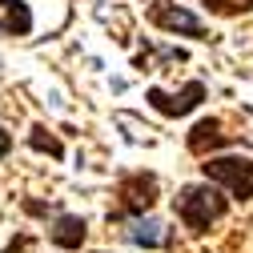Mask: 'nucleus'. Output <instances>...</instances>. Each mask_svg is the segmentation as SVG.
Masks as SVG:
<instances>
[{"mask_svg":"<svg viewBox=\"0 0 253 253\" xmlns=\"http://www.w3.org/2000/svg\"><path fill=\"white\" fill-rule=\"evenodd\" d=\"M173 209H177V217L185 221V229H193V233H205L213 221H221L225 217V209H229V197L217 189V181H201V185H185L181 193H177V201H173Z\"/></svg>","mask_w":253,"mask_h":253,"instance_id":"obj_1","label":"nucleus"},{"mask_svg":"<svg viewBox=\"0 0 253 253\" xmlns=\"http://www.w3.org/2000/svg\"><path fill=\"white\" fill-rule=\"evenodd\" d=\"M201 173L229 189V197L249 201L253 197V157H205Z\"/></svg>","mask_w":253,"mask_h":253,"instance_id":"obj_2","label":"nucleus"},{"mask_svg":"<svg viewBox=\"0 0 253 253\" xmlns=\"http://www.w3.org/2000/svg\"><path fill=\"white\" fill-rule=\"evenodd\" d=\"M117 209L109 213V221H125V217H145L157 205V177L153 173H129L117 185Z\"/></svg>","mask_w":253,"mask_h":253,"instance_id":"obj_3","label":"nucleus"},{"mask_svg":"<svg viewBox=\"0 0 253 253\" xmlns=\"http://www.w3.org/2000/svg\"><path fill=\"white\" fill-rule=\"evenodd\" d=\"M149 20L157 28H165V33H181V37H193V41H209L213 33L181 4H173V0H153L149 4Z\"/></svg>","mask_w":253,"mask_h":253,"instance_id":"obj_4","label":"nucleus"},{"mask_svg":"<svg viewBox=\"0 0 253 253\" xmlns=\"http://www.w3.org/2000/svg\"><path fill=\"white\" fill-rule=\"evenodd\" d=\"M145 101L161 113V117H185V113H193L201 101H205V84L201 81H189L181 92H161V88H149L145 92Z\"/></svg>","mask_w":253,"mask_h":253,"instance_id":"obj_5","label":"nucleus"},{"mask_svg":"<svg viewBox=\"0 0 253 253\" xmlns=\"http://www.w3.org/2000/svg\"><path fill=\"white\" fill-rule=\"evenodd\" d=\"M84 237H88V221L84 217H73V213H60L56 225H52V233H48V241L60 245V249H81Z\"/></svg>","mask_w":253,"mask_h":253,"instance_id":"obj_6","label":"nucleus"},{"mask_svg":"<svg viewBox=\"0 0 253 253\" xmlns=\"http://www.w3.org/2000/svg\"><path fill=\"white\" fill-rule=\"evenodd\" d=\"M225 141H229V137L221 133V121H217V117H209V121H197V125H193V133H189V153L205 157V153L221 149Z\"/></svg>","mask_w":253,"mask_h":253,"instance_id":"obj_7","label":"nucleus"},{"mask_svg":"<svg viewBox=\"0 0 253 253\" xmlns=\"http://www.w3.org/2000/svg\"><path fill=\"white\" fill-rule=\"evenodd\" d=\"M0 8H4V20H0L4 37H28L33 33V12H28L24 0H0Z\"/></svg>","mask_w":253,"mask_h":253,"instance_id":"obj_8","label":"nucleus"},{"mask_svg":"<svg viewBox=\"0 0 253 253\" xmlns=\"http://www.w3.org/2000/svg\"><path fill=\"white\" fill-rule=\"evenodd\" d=\"M157 229H161L157 221H145V217H137L133 225H129V241H133V245H149V249H153V245H161V241H165Z\"/></svg>","mask_w":253,"mask_h":253,"instance_id":"obj_9","label":"nucleus"},{"mask_svg":"<svg viewBox=\"0 0 253 253\" xmlns=\"http://www.w3.org/2000/svg\"><path fill=\"white\" fill-rule=\"evenodd\" d=\"M28 145H33L37 153H48V157H56V161L65 157V145H60V141H56V137L44 129V125H37V129L28 133Z\"/></svg>","mask_w":253,"mask_h":253,"instance_id":"obj_10","label":"nucleus"},{"mask_svg":"<svg viewBox=\"0 0 253 253\" xmlns=\"http://www.w3.org/2000/svg\"><path fill=\"white\" fill-rule=\"evenodd\" d=\"M205 8L217 12V16H237V12L253 8V0H205Z\"/></svg>","mask_w":253,"mask_h":253,"instance_id":"obj_11","label":"nucleus"},{"mask_svg":"<svg viewBox=\"0 0 253 253\" xmlns=\"http://www.w3.org/2000/svg\"><path fill=\"white\" fill-rule=\"evenodd\" d=\"M8 149H12V137H8L4 129H0V157H8Z\"/></svg>","mask_w":253,"mask_h":253,"instance_id":"obj_12","label":"nucleus"},{"mask_svg":"<svg viewBox=\"0 0 253 253\" xmlns=\"http://www.w3.org/2000/svg\"><path fill=\"white\" fill-rule=\"evenodd\" d=\"M4 253H28V237H24V241H20V245H16V241H12V245H8V249H4Z\"/></svg>","mask_w":253,"mask_h":253,"instance_id":"obj_13","label":"nucleus"}]
</instances>
